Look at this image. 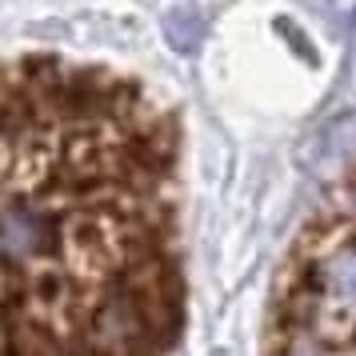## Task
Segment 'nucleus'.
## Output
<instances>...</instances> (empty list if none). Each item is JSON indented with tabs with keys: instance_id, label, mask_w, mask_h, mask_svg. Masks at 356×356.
Returning <instances> with one entry per match:
<instances>
[{
	"instance_id": "obj_1",
	"label": "nucleus",
	"mask_w": 356,
	"mask_h": 356,
	"mask_svg": "<svg viewBox=\"0 0 356 356\" xmlns=\"http://www.w3.org/2000/svg\"><path fill=\"white\" fill-rule=\"evenodd\" d=\"M180 129L108 65L4 68V356H168L184 332Z\"/></svg>"
},
{
	"instance_id": "obj_2",
	"label": "nucleus",
	"mask_w": 356,
	"mask_h": 356,
	"mask_svg": "<svg viewBox=\"0 0 356 356\" xmlns=\"http://www.w3.org/2000/svg\"><path fill=\"white\" fill-rule=\"evenodd\" d=\"M268 356H356V164L324 188L284 252Z\"/></svg>"
}]
</instances>
